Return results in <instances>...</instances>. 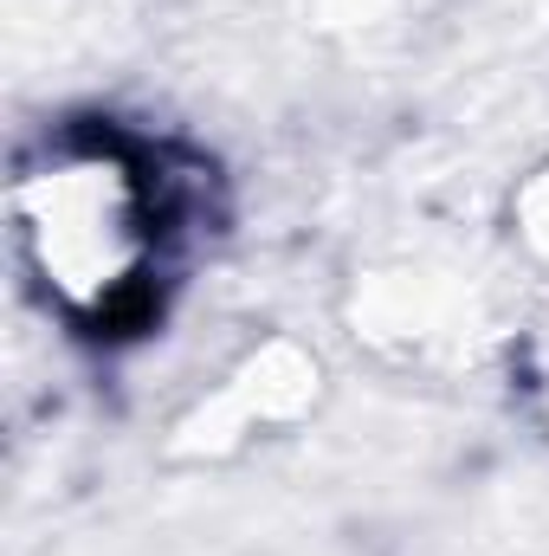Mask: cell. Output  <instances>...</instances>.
<instances>
[{
	"label": "cell",
	"instance_id": "cell-1",
	"mask_svg": "<svg viewBox=\"0 0 549 556\" xmlns=\"http://www.w3.org/2000/svg\"><path fill=\"white\" fill-rule=\"evenodd\" d=\"M168 233V175L149 149L111 130L46 142L13 175L20 273L59 317L85 330H117L155 304Z\"/></svg>",
	"mask_w": 549,
	"mask_h": 556
}]
</instances>
